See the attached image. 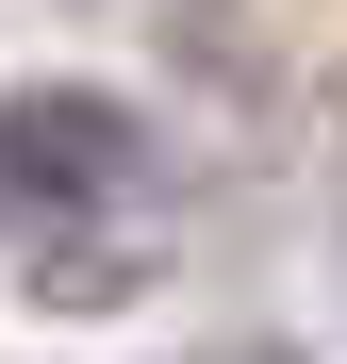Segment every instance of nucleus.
I'll list each match as a JSON object with an SVG mask.
<instances>
[{"instance_id":"obj_1","label":"nucleus","mask_w":347,"mask_h":364,"mask_svg":"<svg viewBox=\"0 0 347 364\" xmlns=\"http://www.w3.org/2000/svg\"><path fill=\"white\" fill-rule=\"evenodd\" d=\"M133 182H149V149H133L116 100H83V83L0 100V232H83V215L133 199Z\"/></svg>"}]
</instances>
